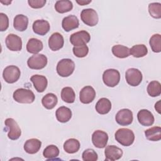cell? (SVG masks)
<instances>
[{
	"instance_id": "f1b7e54d",
	"label": "cell",
	"mask_w": 161,
	"mask_h": 161,
	"mask_svg": "<svg viewBox=\"0 0 161 161\" xmlns=\"http://www.w3.org/2000/svg\"><path fill=\"white\" fill-rule=\"evenodd\" d=\"M80 148L79 142L75 138H70L64 143V150L68 153H74Z\"/></svg>"
},
{
	"instance_id": "cb8c5ba5",
	"label": "cell",
	"mask_w": 161,
	"mask_h": 161,
	"mask_svg": "<svg viewBox=\"0 0 161 161\" xmlns=\"http://www.w3.org/2000/svg\"><path fill=\"white\" fill-rule=\"evenodd\" d=\"M28 25V18L23 14L16 15L13 21V26L15 30L19 31H24L27 29Z\"/></svg>"
},
{
	"instance_id": "7402d4cb",
	"label": "cell",
	"mask_w": 161,
	"mask_h": 161,
	"mask_svg": "<svg viewBox=\"0 0 161 161\" xmlns=\"http://www.w3.org/2000/svg\"><path fill=\"white\" fill-rule=\"evenodd\" d=\"M95 108L99 114H106L108 113L111 109V103L108 99L102 97L97 102Z\"/></svg>"
},
{
	"instance_id": "484cf974",
	"label": "cell",
	"mask_w": 161,
	"mask_h": 161,
	"mask_svg": "<svg viewBox=\"0 0 161 161\" xmlns=\"http://www.w3.org/2000/svg\"><path fill=\"white\" fill-rule=\"evenodd\" d=\"M145 137L150 141L157 142L161 139V128L160 126H153L145 131Z\"/></svg>"
},
{
	"instance_id": "7a4b0ae2",
	"label": "cell",
	"mask_w": 161,
	"mask_h": 161,
	"mask_svg": "<svg viewBox=\"0 0 161 161\" xmlns=\"http://www.w3.org/2000/svg\"><path fill=\"white\" fill-rule=\"evenodd\" d=\"M13 96L15 101L23 104H31L35 99V96L31 90L24 88L16 89Z\"/></svg>"
},
{
	"instance_id": "6da1fadb",
	"label": "cell",
	"mask_w": 161,
	"mask_h": 161,
	"mask_svg": "<svg viewBox=\"0 0 161 161\" xmlns=\"http://www.w3.org/2000/svg\"><path fill=\"white\" fill-rule=\"evenodd\" d=\"M116 140L125 147L133 144L135 140V135L132 130L128 128H119L115 133Z\"/></svg>"
},
{
	"instance_id": "f546056e",
	"label": "cell",
	"mask_w": 161,
	"mask_h": 161,
	"mask_svg": "<svg viewBox=\"0 0 161 161\" xmlns=\"http://www.w3.org/2000/svg\"><path fill=\"white\" fill-rule=\"evenodd\" d=\"M73 8L72 3L68 0L57 1L55 4V10L59 13H65L71 11Z\"/></svg>"
},
{
	"instance_id": "74e56055",
	"label": "cell",
	"mask_w": 161,
	"mask_h": 161,
	"mask_svg": "<svg viewBox=\"0 0 161 161\" xmlns=\"http://www.w3.org/2000/svg\"><path fill=\"white\" fill-rule=\"evenodd\" d=\"M82 157L84 161H96L98 158L97 153L91 148L85 150L82 153Z\"/></svg>"
},
{
	"instance_id": "8d00e7d4",
	"label": "cell",
	"mask_w": 161,
	"mask_h": 161,
	"mask_svg": "<svg viewBox=\"0 0 161 161\" xmlns=\"http://www.w3.org/2000/svg\"><path fill=\"white\" fill-rule=\"evenodd\" d=\"M72 50L75 56L79 58L86 57L89 52V48L86 45L74 47Z\"/></svg>"
},
{
	"instance_id": "4dcf8cb0",
	"label": "cell",
	"mask_w": 161,
	"mask_h": 161,
	"mask_svg": "<svg viewBox=\"0 0 161 161\" xmlns=\"http://www.w3.org/2000/svg\"><path fill=\"white\" fill-rule=\"evenodd\" d=\"M130 52L131 55L136 58H140L145 56L148 53L147 47L143 44L133 45L130 49Z\"/></svg>"
},
{
	"instance_id": "44dd1931",
	"label": "cell",
	"mask_w": 161,
	"mask_h": 161,
	"mask_svg": "<svg viewBox=\"0 0 161 161\" xmlns=\"http://www.w3.org/2000/svg\"><path fill=\"white\" fill-rule=\"evenodd\" d=\"M42 146V142L38 139L31 138L26 141L24 144V150L30 154L36 153L39 151Z\"/></svg>"
},
{
	"instance_id": "83f0119b",
	"label": "cell",
	"mask_w": 161,
	"mask_h": 161,
	"mask_svg": "<svg viewBox=\"0 0 161 161\" xmlns=\"http://www.w3.org/2000/svg\"><path fill=\"white\" fill-rule=\"evenodd\" d=\"M111 51L115 57L120 58L128 57L130 55V48L122 45H114L111 48Z\"/></svg>"
},
{
	"instance_id": "7c38bea8",
	"label": "cell",
	"mask_w": 161,
	"mask_h": 161,
	"mask_svg": "<svg viewBox=\"0 0 161 161\" xmlns=\"http://www.w3.org/2000/svg\"><path fill=\"white\" fill-rule=\"evenodd\" d=\"M108 141L107 133L102 130H96L92 135V142L93 145L98 148H103L106 147Z\"/></svg>"
},
{
	"instance_id": "e0dca14e",
	"label": "cell",
	"mask_w": 161,
	"mask_h": 161,
	"mask_svg": "<svg viewBox=\"0 0 161 161\" xmlns=\"http://www.w3.org/2000/svg\"><path fill=\"white\" fill-rule=\"evenodd\" d=\"M138 122L143 126H149L154 123V116L153 114L147 109H141L137 114Z\"/></svg>"
},
{
	"instance_id": "d6a6232c",
	"label": "cell",
	"mask_w": 161,
	"mask_h": 161,
	"mask_svg": "<svg viewBox=\"0 0 161 161\" xmlns=\"http://www.w3.org/2000/svg\"><path fill=\"white\" fill-rule=\"evenodd\" d=\"M147 92L151 97H157L161 94V84L158 81H151L147 86Z\"/></svg>"
},
{
	"instance_id": "ab89813d",
	"label": "cell",
	"mask_w": 161,
	"mask_h": 161,
	"mask_svg": "<svg viewBox=\"0 0 161 161\" xmlns=\"http://www.w3.org/2000/svg\"><path fill=\"white\" fill-rule=\"evenodd\" d=\"M46 0H28V3L30 7L34 9L41 8L46 4Z\"/></svg>"
},
{
	"instance_id": "2e32d148",
	"label": "cell",
	"mask_w": 161,
	"mask_h": 161,
	"mask_svg": "<svg viewBox=\"0 0 161 161\" xmlns=\"http://www.w3.org/2000/svg\"><path fill=\"white\" fill-rule=\"evenodd\" d=\"M64 44L63 36L58 32L53 33L48 39V46L52 51H57L62 48Z\"/></svg>"
},
{
	"instance_id": "9c48e42d",
	"label": "cell",
	"mask_w": 161,
	"mask_h": 161,
	"mask_svg": "<svg viewBox=\"0 0 161 161\" xmlns=\"http://www.w3.org/2000/svg\"><path fill=\"white\" fill-rule=\"evenodd\" d=\"M125 78L127 83L131 86H137L142 81V74L140 70L135 68L128 69L125 73Z\"/></svg>"
},
{
	"instance_id": "603a6c76",
	"label": "cell",
	"mask_w": 161,
	"mask_h": 161,
	"mask_svg": "<svg viewBox=\"0 0 161 161\" xmlns=\"http://www.w3.org/2000/svg\"><path fill=\"white\" fill-rule=\"evenodd\" d=\"M57 119L60 123H66L69 121L72 117L71 110L65 106L58 108L55 113Z\"/></svg>"
},
{
	"instance_id": "5b68a950",
	"label": "cell",
	"mask_w": 161,
	"mask_h": 161,
	"mask_svg": "<svg viewBox=\"0 0 161 161\" xmlns=\"http://www.w3.org/2000/svg\"><path fill=\"white\" fill-rule=\"evenodd\" d=\"M20 70L15 65H9L6 67L3 72L4 80L9 84L16 82L20 77Z\"/></svg>"
},
{
	"instance_id": "9a60e30c",
	"label": "cell",
	"mask_w": 161,
	"mask_h": 161,
	"mask_svg": "<svg viewBox=\"0 0 161 161\" xmlns=\"http://www.w3.org/2000/svg\"><path fill=\"white\" fill-rule=\"evenodd\" d=\"M106 160H116L123 156V150L115 145H108L104 150Z\"/></svg>"
},
{
	"instance_id": "1f68e13d",
	"label": "cell",
	"mask_w": 161,
	"mask_h": 161,
	"mask_svg": "<svg viewBox=\"0 0 161 161\" xmlns=\"http://www.w3.org/2000/svg\"><path fill=\"white\" fill-rule=\"evenodd\" d=\"M61 98L65 103H73L75 98L74 89L70 87H64L61 91Z\"/></svg>"
},
{
	"instance_id": "4fadbf2b",
	"label": "cell",
	"mask_w": 161,
	"mask_h": 161,
	"mask_svg": "<svg viewBox=\"0 0 161 161\" xmlns=\"http://www.w3.org/2000/svg\"><path fill=\"white\" fill-rule=\"evenodd\" d=\"M7 48L11 51H20L22 48L21 38L16 35L10 33L5 40Z\"/></svg>"
},
{
	"instance_id": "d590c367",
	"label": "cell",
	"mask_w": 161,
	"mask_h": 161,
	"mask_svg": "<svg viewBox=\"0 0 161 161\" xmlns=\"http://www.w3.org/2000/svg\"><path fill=\"white\" fill-rule=\"evenodd\" d=\"M148 12L152 17L155 19L161 18V4L160 3H152L148 5Z\"/></svg>"
},
{
	"instance_id": "d4e9b609",
	"label": "cell",
	"mask_w": 161,
	"mask_h": 161,
	"mask_svg": "<svg viewBox=\"0 0 161 161\" xmlns=\"http://www.w3.org/2000/svg\"><path fill=\"white\" fill-rule=\"evenodd\" d=\"M43 47L42 42L35 38H30L26 44V50L29 53L33 54H37L42 50Z\"/></svg>"
},
{
	"instance_id": "277c9868",
	"label": "cell",
	"mask_w": 161,
	"mask_h": 161,
	"mask_svg": "<svg viewBox=\"0 0 161 161\" xmlns=\"http://www.w3.org/2000/svg\"><path fill=\"white\" fill-rule=\"evenodd\" d=\"M103 80L106 86L113 87L117 86L119 82L120 74L119 71L116 69H107L103 74Z\"/></svg>"
},
{
	"instance_id": "5bb4252c",
	"label": "cell",
	"mask_w": 161,
	"mask_h": 161,
	"mask_svg": "<svg viewBox=\"0 0 161 161\" xmlns=\"http://www.w3.org/2000/svg\"><path fill=\"white\" fill-rule=\"evenodd\" d=\"M96 97V91L91 86L84 87L79 93V99L83 104L91 103Z\"/></svg>"
},
{
	"instance_id": "b9f144b4",
	"label": "cell",
	"mask_w": 161,
	"mask_h": 161,
	"mask_svg": "<svg viewBox=\"0 0 161 161\" xmlns=\"http://www.w3.org/2000/svg\"><path fill=\"white\" fill-rule=\"evenodd\" d=\"M155 109L159 114L160 113V100L155 104Z\"/></svg>"
},
{
	"instance_id": "ffe728a7",
	"label": "cell",
	"mask_w": 161,
	"mask_h": 161,
	"mask_svg": "<svg viewBox=\"0 0 161 161\" xmlns=\"http://www.w3.org/2000/svg\"><path fill=\"white\" fill-rule=\"evenodd\" d=\"M79 25V21L77 16L75 15H69L65 17L62 22L63 29L69 32L74 29L77 28Z\"/></svg>"
},
{
	"instance_id": "7bdbcfd3",
	"label": "cell",
	"mask_w": 161,
	"mask_h": 161,
	"mask_svg": "<svg viewBox=\"0 0 161 161\" xmlns=\"http://www.w3.org/2000/svg\"><path fill=\"white\" fill-rule=\"evenodd\" d=\"M1 3L5 4V5H8L9 4H10L11 3V1H1Z\"/></svg>"
},
{
	"instance_id": "e575fe53",
	"label": "cell",
	"mask_w": 161,
	"mask_h": 161,
	"mask_svg": "<svg viewBox=\"0 0 161 161\" xmlns=\"http://www.w3.org/2000/svg\"><path fill=\"white\" fill-rule=\"evenodd\" d=\"M59 155L58 148L54 145H50L47 146L43 152V155L46 158L52 159L56 158Z\"/></svg>"
},
{
	"instance_id": "3957f363",
	"label": "cell",
	"mask_w": 161,
	"mask_h": 161,
	"mask_svg": "<svg viewBox=\"0 0 161 161\" xmlns=\"http://www.w3.org/2000/svg\"><path fill=\"white\" fill-rule=\"evenodd\" d=\"M75 69L74 62L69 58H64L60 60L57 65L58 74L63 77L70 75Z\"/></svg>"
},
{
	"instance_id": "836d02e7",
	"label": "cell",
	"mask_w": 161,
	"mask_h": 161,
	"mask_svg": "<svg viewBox=\"0 0 161 161\" xmlns=\"http://www.w3.org/2000/svg\"><path fill=\"white\" fill-rule=\"evenodd\" d=\"M149 44L152 50L155 53H159L161 51V35L160 34H154L150 38Z\"/></svg>"
},
{
	"instance_id": "4316f807",
	"label": "cell",
	"mask_w": 161,
	"mask_h": 161,
	"mask_svg": "<svg viewBox=\"0 0 161 161\" xmlns=\"http://www.w3.org/2000/svg\"><path fill=\"white\" fill-rule=\"evenodd\" d=\"M58 99L57 96L53 93H48L42 99V105L47 109H53L57 104Z\"/></svg>"
},
{
	"instance_id": "f35d334b",
	"label": "cell",
	"mask_w": 161,
	"mask_h": 161,
	"mask_svg": "<svg viewBox=\"0 0 161 161\" xmlns=\"http://www.w3.org/2000/svg\"><path fill=\"white\" fill-rule=\"evenodd\" d=\"M9 27V19L6 14L3 13H0V31H4Z\"/></svg>"
},
{
	"instance_id": "60d3db41",
	"label": "cell",
	"mask_w": 161,
	"mask_h": 161,
	"mask_svg": "<svg viewBox=\"0 0 161 161\" xmlns=\"http://www.w3.org/2000/svg\"><path fill=\"white\" fill-rule=\"evenodd\" d=\"M77 3H78L79 5H81V6H84V5H86V4H88L89 3H90L91 2V0H77L76 1Z\"/></svg>"
},
{
	"instance_id": "ac0fdd59",
	"label": "cell",
	"mask_w": 161,
	"mask_h": 161,
	"mask_svg": "<svg viewBox=\"0 0 161 161\" xmlns=\"http://www.w3.org/2000/svg\"><path fill=\"white\" fill-rule=\"evenodd\" d=\"M32 28L33 31L36 34L43 36L49 31L50 26L47 21L44 19H38L34 21Z\"/></svg>"
},
{
	"instance_id": "30bf717a",
	"label": "cell",
	"mask_w": 161,
	"mask_h": 161,
	"mask_svg": "<svg viewBox=\"0 0 161 161\" xmlns=\"http://www.w3.org/2000/svg\"><path fill=\"white\" fill-rule=\"evenodd\" d=\"M90 40V34L85 30L75 32L70 36V42L74 47L86 45V43L89 42Z\"/></svg>"
},
{
	"instance_id": "d6986e66",
	"label": "cell",
	"mask_w": 161,
	"mask_h": 161,
	"mask_svg": "<svg viewBox=\"0 0 161 161\" xmlns=\"http://www.w3.org/2000/svg\"><path fill=\"white\" fill-rule=\"evenodd\" d=\"M30 80L33 82L34 87L38 92H43L48 85L47 79L41 75H33L31 77Z\"/></svg>"
},
{
	"instance_id": "8fae6325",
	"label": "cell",
	"mask_w": 161,
	"mask_h": 161,
	"mask_svg": "<svg viewBox=\"0 0 161 161\" xmlns=\"http://www.w3.org/2000/svg\"><path fill=\"white\" fill-rule=\"evenodd\" d=\"M115 119L116 123L121 126L129 125L133 119V113L128 109H122L116 113Z\"/></svg>"
},
{
	"instance_id": "8992f818",
	"label": "cell",
	"mask_w": 161,
	"mask_h": 161,
	"mask_svg": "<svg viewBox=\"0 0 161 161\" xmlns=\"http://www.w3.org/2000/svg\"><path fill=\"white\" fill-rule=\"evenodd\" d=\"M80 18L84 24L89 26H96L99 20L97 13L91 8L83 9L80 13Z\"/></svg>"
},
{
	"instance_id": "ba28073f",
	"label": "cell",
	"mask_w": 161,
	"mask_h": 161,
	"mask_svg": "<svg viewBox=\"0 0 161 161\" xmlns=\"http://www.w3.org/2000/svg\"><path fill=\"white\" fill-rule=\"evenodd\" d=\"M27 64L31 69H43L47 64V57L43 54H34L28 59Z\"/></svg>"
},
{
	"instance_id": "52a82bcc",
	"label": "cell",
	"mask_w": 161,
	"mask_h": 161,
	"mask_svg": "<svg viewBox=\"0 0 161 161\" xmlns=\"http://www.w3.org/2000/svg\"><path fill=\"white\" fill-rule=\"evenodd\" d=\"M4 124L6 126V130L8 131V136L9 139L16 140L20 137L21 135V129L14 119L7 118L4 121Z\"/></svg>"
}]
</instances>
